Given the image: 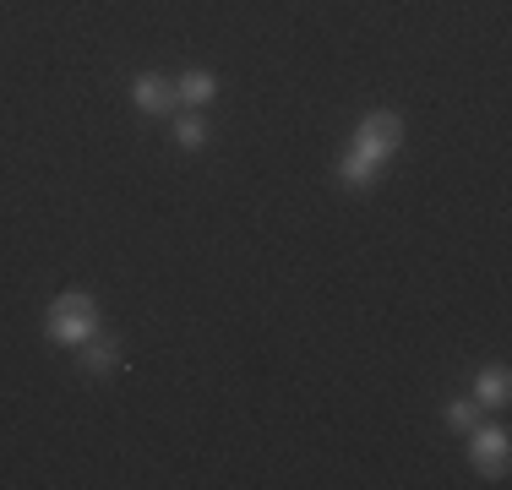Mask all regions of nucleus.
I'll use <instances>...</instances> for the list:
<instances>
[{
    "mask_svg": "<svg viewBox=\"0 0 512 490\" xmlns=\"http://www.w3.org/2000/svg\"><path fill=\"white\" fill-rule=\"evenodd\" d=\"M115 365H120L115 338H99V333H93L88 343H82V371H88V376H104V371H115Z\"/></svg>",
    "mask_w": 512,
    "mask_h": 490,
    "instance_id": "7",
    "label": "nucleus"
},
{
    "mask_svg": "<svg viewBox=\"0 0 512 490\" xmlns=\"http://www.w3.org/2000/svg\"><path fill=\"white\" fill-rule=\"evenodd\" d=\"M398 142H404V120H398L393 109H376V115H365L360 131H355V147H349L344 164H338V180H344V186H371L376 169H382L387 158L398 153Z\"/></svg>",
    "mask_w": 512,
    "mask_h": 490,
    "instance_id": "1",
    "label": "nucleus"
},
{
    "mask_svg": "<svg viewBox=\"0 0 512 490\" xmlns=\"http://www.w3.org/2000/svg\"><path fill=\"white\" fill-rule=\"evenodd\" d=\"M512 398V371L507 365H485L480 376H474V403H491V409H502Z\"/></svg>",
    "mask_w": 512,
    "mask_h": 490,
    "instance_id": "5",
    "label": "nucleus"
},
{
    "mask_svg": "<svg viewBox=\"0 0 512 490\" xmlns=\"http://www.w3.org/2000/svg\"><path fill=\"white\" fill-rule=\"evenodd\" d=\"M175 142L197 153V147L207 142V120H202V115H186V120H175Z\"/></svg>",
    "mask_w": 512,
    "mask_h": 490,
    "instance_id": "8",
    "label": "nucleus"
},
{
    "mask_svg": "<svg viewBox=\"0 0 512 490\" xmlns=\"http://www.w3.org/2000/svg\"><path fill=\"white\" fill-rule=\"evenodd\" d=\"M50 338L55 343H66V349H82L93 333H99V305H93V294H82V289H66L60 300L50 305Z\"/></svg>",
    "mask_w": 512,
    "mask_h": 490,
    "instance_id": "2",
    "label": "nucleus"
},
{
    "mask_svg": "<svg viewBox=\"0 0 512 490\" xmlns=\"http://www.w3.org/2000/svg\"><path fill=\"white\" fill-rule=\"evenodd\" d=\"M469 463L491 480H507V463H512V436L502 425H469Z\"/></svg>",
    "mask_w": 512,
    "mask_h": 490,
    "instance_id": "3",
    "label": "nucleus"
},
{
    "mask_svg": "<svg viewBox=\"0 0 512 490\" xmlns=\"http://www.w3.org/2000/svg\"><path fill=\"white\" fill-rule=\"evenodd\" d=\"M131 104L142 109V115H175V82L158 77V71H142L137 82H131Z\"/></svg>",
    "mask_w": 512,
    "mask_h": 490,
    "instance_id": "4",
    "label": "nucleus"
},
{
    "mask_svg": "<svg viewBox=\"0 0 512 490\" xmlns=\"http://www.w3.org/2000/svg\"><path fill=\"white\" fill-rule=\"evenodd\" d=\"M447 425H453V431H469V425H480V403H474V398H458L453 409H447Z\"/></svg>",
    "mask_w": 512,
    "mask_h": 490,
    "instance_id": "9",
    "label": "nucleus"
},
{
    "mask_svg": "<svg viewBox=\"0 0 512 490\" xmlns=\"http://www.w3.org/2000/svg\"><path fill=\"white\" fill-rule=\"evenodd\" d=\"M175 98H180V104H191V109L213 104V98H218V77H213V71H180V77H175Z\"/></svg>",
    "mask_w": 512,
    "mask_h": 490,
    "instance_id": "6",
    "label": "nucleus"
}]
</instances>
